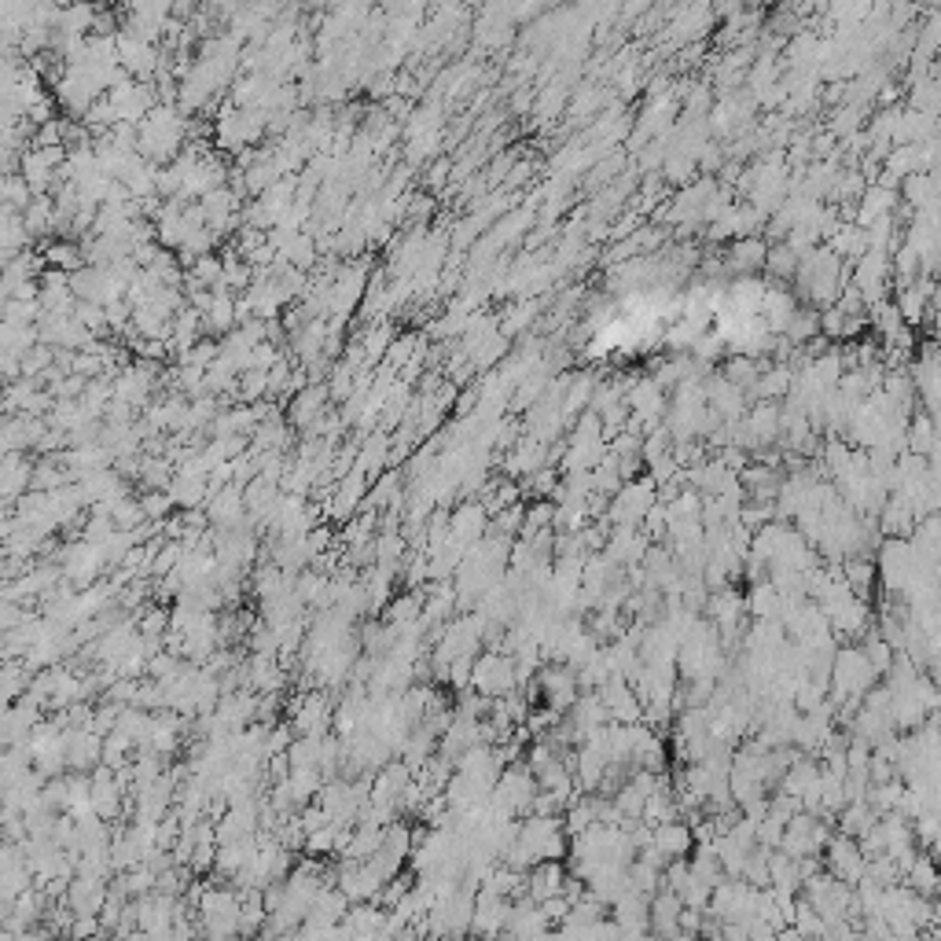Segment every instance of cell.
Here are the masks:
<instances>
[{
	"instance_id": "7",
	"label": "cell",
	"mask_w": 941,
	"mask_h": 941,
	"mask_svg": "<svg viewBox=\"0 0 941 941\" xmlns=\"http://www.w3.org/2000/svg\"><path fill=\"white\" fill-rule=\"evenodd\" d=\"M122 772L103 765V769L92 772V813L103 820H114L118 809H122Z\"/></svg>"
},
{
	"instance_id": "3",
	"label": "cell",
	"mask_w": 941,
	"mask_h": 941,
	"mask_svg": "<svg viewBox=\"0 0 941 941\" xmlns=\"http://www.w3.org/2000/svg\"><path fill=\"white\" fill-rule=\"evenodd\" d=\"M287 717H291V728L298 736H328L335 710H331V699L324 688H306L295 703L287 706Z\"/></svg>"
},
{
	"instance_id": "9",
	"label": "cell",
	"mask_w": 941,
	"mask_h": 941,
	"mask_svg": "<svg viewBox=\"0 0 941 941\" xmlns=\"http://www.w3.org/2000/svg\"><path fill=\"white\" fill-rule=\"evenodd\" d=\"M567 868L559 864V857H548V861H537L526 872V894L533 897V901H548V897L563 894V886H567Z\"/></svg>"
},
{
	"instance_id": "2",
	"label": "cell",
	"mask_w": 941,
	"mask_h": 941,
	"mask_svg": "<svg viewBox=\"0 0 941 941\" xmlns=\"http://www.w3.org/2000/svg\"><path fill=\"white\" fill-rule=\"evenodd\" d=\"M471 688H475V692H482L486 699H504V695H515L522 688L515 655H511V651H504V655H500V651H489V655L475 658Z\"/></svg>"
},
{
	"instance_id": "5",
	"label": "cell",
	"mask_w": 941,
	"mask_h": 941,
	"mask_svg": "<svg viewBox=\"0 0 941 941\" xmlns=\"http://www.w3.org/2000/svg\"><path fill=\"white\" fill-rule=\"evenodd\" d=\"M103 879H107V875H96V872H78L70 879L67 905L74 916H100L103 905H107V897H111V886L103 883Z\"/></svg>"
},
{
	"instance_id": "11",
	"label": "cell",
	"mask_w": 941,
	"mask_h": 941,
	"mask_svg": "<svg viewBox=\"0 0 941 941\" xmlns=\"http://www.w3.org/2000/svg\"><path fill=\"white\" fill-rule=\"evenodd\" d=\"M140 478H144V486H148V489H170L177 475H173V471L162 464V460H151V464L140 467Z\"/></svg>"
},
{
	"instance_id": "4",
	"label": "cell",
	"mask_w": 941,
	"mask_h": 941,
	"mask_svg": "<svg viewBox=\"0 0 941 941\" xmlns=\"http://www.w3.org/2000/svg\"><path fill=\"white\" fill-rule=\"evenodd\" d=\"M651 508H655V482L636 478V482H625V486L614 493L611 519L622 522V526H636L640 519H647Z\"/></svg>"
},
{
	"instance_id": "1",
	"label": "cell",
	"mask_w": 941,
	"mask_h": 941,
	"mask_svg": "<svg viewBox=\"0 0 941 941\" xmlns=\"http://www.w3.org/2000/svg\"><path fill=\"white\" fill-rule=\"evenodd\" d=\"M831 677H835V699H842V703H861L864 695L875 688L879 669L872 666V658L864 655V647H846V651L835 655Z\"/></svg>"
},
{
	"instance_id": "10",
	"label": "cell",
	"mask_w": 941,
	"mask_h": 941,
	"mask_svg": "<svg viewBox=\"0 0 941 941\" xmlns=\"http://www.w3.org/2000/svg\"><path fill=\"white\" fill-rule=\"evenodd\" d=\"M828 872L850 886L864 875V853L853 842V835H839L835 842H828Z\"/></svg>"
},
{
	"instance_id": "8",
	"label": "cell",
	"mask_w": 941,
	"mask_h": 941,
	"mask_svg": "<svg viewBox=\"0 0 941 941\" xmlns=\"http://www.w3.org/2000/svg\"><path fill=\"white\" fill-rule=\"evenodd\" d=\"M651 846H655L662 857L669 861H681V857H688L695 846V831L688 828V824H681V817L677 820H662V824H655L651 828Z\"/></svg>"
},
{
	"instance_id": "6",
	"label": "cell",
	"mask_w": 941,
	"mask_h": 941,
	"mask_svg": "<svg viewBox=\"0 0 941 941\" xmlns=\"http://www.w3.org/2000/svg\"><path fill=\"white\" fill-rule=\"evenodd\" d=\"M486 533H489V508L482 500H467V504H460V508L449 515V537L460 541L464 548L478 545Z\"/></svg>"
}]
</instances>
